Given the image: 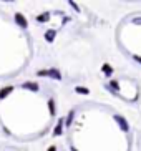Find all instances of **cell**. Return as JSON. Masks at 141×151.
<instances>
[{"mask_svg":"<svg viewBox=\"0 0 141 151\" xmlns=\"http://www.w3.org/2000/svg\"><path fill=\"white\" fill-rule=\"evenodd\" d=\"M38 75H42V76H55L57 80L62 78V75H60L58 70H42V71H38Z\"/></svg>","mask_w":141,"mask_h":151,"instance_id":"1","label":"cell"},{"mask_svg":"<svg viewBox=\"0 0 141 151\" xmlns=\"http://www.w3.org/2000/svg\"><path fill=\"white\" fill-rule=\"evenodd\" d=\"M115 120L118 121L119 124H121V129H123V131H128V123H126V120H124V118H121V116L116 115V116H115Z\"/></svg>","mask_w":141,"mask_h":151,"instance_id":"2","label":"cell"},{"mask_svg":"<svg viewBox=\"0 0 141 151\" xmlns=\"http://www.w3.org/2000/svg\"><path fill=\"white\" fill-rule=\"evenodd\" d=\"M15 18H17V23L20 25V27L27 28V20L23 18V15H22V14H17V15H15Z\"/></svg>","mask_w":141,"mask_h":151,"instance_id":"3","label":"cell"},{"mask_svg":"<svg viewBox=\"0 0 141 151\" xmlns=\"http://www.w3.org/2000/svg\"><path fill=\"white\" fill-rule=\"evenodd\" d=\"M12 91H13V86H7V88H4L2 91H0V100H4V98L7 96V95H10Z\"/></svg>","mask_w":141,"mask_h":151,"instance_id":"4","label":"cell"},{"mask_svg":"<svg viewBox=\"0 0 141 151\" xmlns=\"http://www.w3.org/2000/svg\"><path fill=\"white\" fill-rule=\"evenodd\" d=\"M23 88H28V90H32V91H37V90H38V85L32 83V81H27V83H23Z\"/></svg>","mask_w":141,"mask_h":151,"instance_id":"5","label":"cell"},{"mask_svg":"<svg viewBox=\"0 0 141 151\" xmlns=\"http://www.w3.org/2000/svg\"><path fill=\"white\" fill-rule=\"evenodd\" d=\"M45 38H47V42H53L55 40V30H48L45 33Z\"/></svg>","mask_w":141,"mask_h":151,"instance_id":"6","label":"cell"},{"mask_svg":"<svg viewBox=\"0 0 141 151\" xmlns=\"http://www.w3.org/2000/svg\"><path fill=\"white\" fill-rule=\"evenodd\" d=\"M62 126H63V121L60 120L57 124V128H55V131H53V134H62Z\"/></svg>","mask_w":141,"mask_h":151,"instance_id":"7","label":"cell"},{"mask_svg":"<svg viewBox=\"0 0 141 151\" xmlns=\"http://www.w3.org/2000/svg\"><path fill=\"white\" fill-rule=\"evenodd\" d=\"M48 17H50V14H43V15H38V18H37V20H38V22H47V20H48Z\"/></svg>","mask_w":141,"mask_h":151,"instance_id":"8","label":"cell"},{"mask_svg":"<svg viewBox=\"0 0 141 151\" xmlns=\"http://www.w3.org/2000/svg\"><path fill=\"white\" fill-rule=\"evenodd\" d=\"M48 108H50V113L55 115V103H53V100H48Z\"/></svg>","mask_w":141,"mask_h":151,"instance_id":"9","label":"cell"},{"mask_svg":"<svg viewBox=\"0 0 141 151\" xmlns=\"http://www.w3.org/2000/svg\"><path fill=\"white\" fill-rule=\"evenodd\" d=\"M103 71H105L106 75H111V67L110 65H103Z\"/></svg>","mask_w":141,"mask_h":151,"instance_id":"10","label":"cell"},{"mask_svg":"<svg viewBox=\"0 0 141 151\" xmlns=\"http://www.w3.org/2000/svg\"><path fill=\"white\" fill-rule=\"evenodd\" d=\"M76 91H78V93H88V90L86 88H80V86L76 88Z\"/></svg>","mask_w":141,"mask_h":151,"instance_id":"11","label":"cell"},{"mask_svg":"<svg viewBox=\"0 0 141 151\" xmlns=\"http://www.w3.org/2000/svg\"><path fill=\"white\" fill-rule=\"evenodd\" d=\"M71 118H73V111H71V113H70V116H68V121H66V126H68V124L71 123Z\"/></svg>","mask_w":141,"mask_h":151,"instance_id":"12","label":"cell"},{"mask_svg":"<svg viewBox=\"0 0 141 151\" xmlns=\"http://www.w3.org/2000/svg\"><path fill=\"white\" fill-rule=\"evenodd\" d=\"M133 58H135L136 62H140V63H141V57H136V55H135V57H133Z\"/></svg>","mask_w":141,"mask_h":151,"instance_id":"13","label":"cell"},{"mask_svg":"<svg viewBox=\"0 0 141 151\" xmlns=\"http://www.w3.org/2000/svg\"><path fill=\"white\" fill-rule=\"evenodd\" d=\"M48 151H57V148H55V146H52V148H48Z\"/></svg>","mask_w":141,"mask_h":151,"instance_id":"14","label":"cell"}]
</instances>
